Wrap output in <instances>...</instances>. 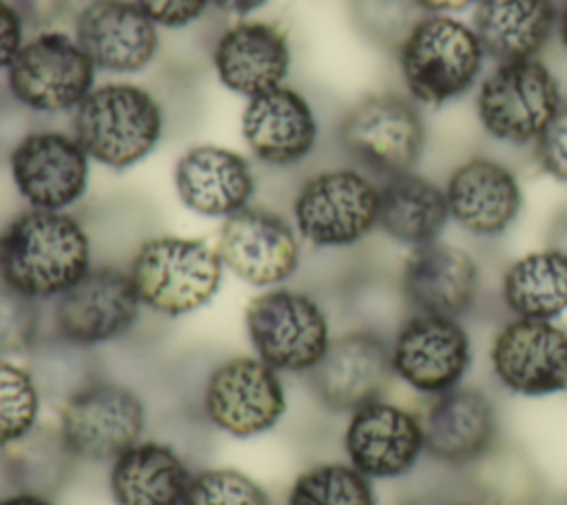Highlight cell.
<instances>
[{
    "label": "cell",
    "mask_w": 567,
    "mask_h": 505,
    "mask_svg": "<svg viewBox=\"0 0 567 505\" xmlns=\"http://www.w3.org/2000/svg\"><path fill=\"white\" fill-rule=\"evenodd\" d=\"M217 82L246 100L286 84L292 66L290 33L275 20H237L213 44Z\"/></svg>",
    "instance_id": "cell-19"
},
{
    "label": "cell",
    "mask_w": 567,
    "mask_h": 505,
    "mask_svg": "<svg viewBox=\"0 0 567 505\" xmlns=\"http://www.w3.org/2000/svg\"><path fill=\"white\" fill-rule=\"evenodd\" d=\"M563 104L556 75L538 60L498 62L478 84L476 115L503 144H534Z\"/></svg>",
    "instance_id": "cell-9"
},
{
    "label": "cell",
    "mask_w": 567,
    "mask_h": 505,
    "mask_svg": "<svg viewBox=\"0 0 567 505\" xmlns=\"http://www.w3.org/2000/svg\"><path fill=\"white\" fill-rule=\"evenodd\" d=\"M396 58L410 100L443 106L476 84L485 51L472 24L425 13L396 49Z\"/></svg>",
    "instance_id": "cell-4"
},
{
    "label": "cell",
    "mask_w": 567,
    "mask_h": 505,
    "mask_svg": "<svg viewBox=\"0 0 567 505\" xmlns=\"http://www.w3.org/2000/svg\"><path fill=\"white\" fill-rule=\"evenodd\" d=\"M558 7L554 0H478L472 29L496 62L538 58L556 33Z\"/></svg>",
    "instance_id": "cell-27"
},
{
    "label": "cell",
    "mask_w": 567,
    "mask_h": 505,
    "mask_svg": "<svg viewBox=\"0 0 567 505\" xmlns=\"http://www.w3.org/2000/svg\"><path fill=\"white\" fill-rule=\"evenodd\" d=\"M20 18L27 22V27L42 31L51 29L69 9L71 0H7Z\"/></svg>",
    "instance_id": "cell-39"
},
{
    "label": "cell",
    "mask_w": 567,
    "mask_h": 505,
    "mask_svg": "<svg viewBox=\"0 0 567 505\" xmlns=\"http://www.w3.org/2000/svg\"><path fill=\"white\" fill-rule=\"evenodd\" d=\"M51 303L53 337L80 350L122 339L144 308L128 270L111 264H93Z\"/></svg>",
    "instance_id": "cell-11"
},
{
    "label": "cell",
    "mask_w": 567,
    "mask_h": 505,
    "mask_svg": "<svg viewBox=\"0 0 567 505\" xmlns=\"http://www.w3.org/2000/svg\"><path fill=\"white\" fill-rule=\"evenodd\" d=\"M244 328L252 354L281 374L312 372L332 341L323 306L310 292L286 284L250 297Z\"/></svg>",
    "instance_id": "cell-5"
},
{
    "label": "cell",
    "mask_w": 567,
    "mask_h": 505,
    "mask_svg": "<svg viewBox=\"0 0 567 505\" xmlns=\"http://www.w3.org/2000/svg\"><path fill=\"white\" fill-rule=\"evenodd\" d=\"M0 461L9 478L18 489H31L49 494L69 472V465L75 461L66 450L58 425H38L22 441L0 452Z\"/></svg>",
    "instance_id": "cell-30"
},
{
    "label": "cell",
    "mask_w": 567,
    "mask_h": 505,
    "mask_svg": "<svg viewBox=\"0 0 567 505\" xmlns=\"http://www.w3.org/2000/svg\"><path fill=\"white\" fill-rule=\"evenodd\" d=\"M7 164L13 188L29 208L71 210L89 190L91 157L66 131L24 133Z\"/></svg>",
    "instance_id": "cell-13"
},
{
    "label": "cell",
    "mask_w": 567,
    "mask_h": 505,
    "mask_svg": "<svg viewBox=\"0 0 567 505\" xmlns=\"http://www.w3.org/2000/svg\"><path fill=\"white\" fill-rule=\"evenodd\" d=\"M445 197L450 217L478 237L503 235L523 208V188L516 173L483 155L461 162L450 173Z\"/></svg>",
    "instance_id": "cell-23"
},
{
    "label": "cell",
    "mask_w": 567,
    "mask_h": 505,
    "mask_svg": "<svg viewBox=\"0 0 567 505\" xmlns=\"http://www.w3.org/2000/svg\"><path fill=\"white\" fill-rule=\"evenodd\" d=\"M286 505H377L372 481L346 463H317L288 487Z\"/></svg>",
    "instance_id": "cell-31"
},
{
    "label": "cell",
    "mask_w": 567,
    "mask_h": 505,
    "mask_svg": "<svg viewBox=\"0 0 567 505\" xmlns=\"http://www.w3.org/2000/svg\"><path fill=\"white\" fill-rule=\"evenodd\" d=\"M478 0H416V4L425 11V13H441V16H452L458 13L472 4H476Z\"/></svg>",
    "instance_id": "cell-41"
},
{
    "label": "cell",
    "mask_w": 567,
    "mask_h": 505,
    "mask_svg": "<svg viewBox=\"0 0 567 505\" xmlns=\"http://www.w3.org/2000/svg\"><path fill=\"white\" fill-rule=\"evenodd\" d=\"M40 339L38 301L22 297L0 281V357H27Z\"/></svg>",
    "instance_id": "cell-35"
},
{
    "label": "cell",
    "mask_w": 567,
    "mask_h": 505,
    "mask_svg": "<svg viewBox=\"0 0 567 505\" xmlns=\"http://www.w3.org/2000/svg\"><path fill=\"white\" fill-rule=\"evenodd\" d=\"M339 142L352 159L385 179L414 171L425 146V124L414 100L372 93L346 111Z\"/></svg>",
    "instance_id": "cell-12"
},
{
    "label": "cell",
    "mask_w": 567,
    "mask_h": 505,
    "mask_svg": "<svg viewBox=\"0 0 567 505\" xmlns=\"http://www.w3.org/2000/svg\"><path fill=\"white\" fill-rule=\"evenodd\" d=\"M97 69L80 49L73 33L42 29L27 38L9 69L7 91L22 109L44 115L73 113L89 95Z\"/></svg>",
    "instance_id": "cell-8"
},
{
    "label": "cell",
    "mask_w": 567,
    "mask_h": 505,
    "mask_svg": "<svg viewBox=\"0 0 567 505\" xmlns=\"http://www.w3.org/2000/svg\"><path fill=\"white\" fill-rule=\"evenodd\" d=\"M425 16L416 0H352L357 29L377 47L396 51L410 29Z\"/></svg>",
    "instance_id": "cell-34"
},
{
    "label": "cell",
    "mask_w": 567,
    "mask_h": 505,
    "mask_svg": "<svg viewBox=\"0 0 567 505\" xmlns=\"http://www.w3.org/2000/svg\"><path fill=\"white\" fill-rule=\"evenodd\" d=\"M182 505H270V496L244 470L204 467L193 472Z\"/></svg>",
    "instance_id": "cell-33"
},
{
    "label": "cell",
    "mask_w": 567,
    "mask_h": 505,
    "mask_svg": "<svg viewBox=\"0 0 567 505\" xmlns=\"http://www.w3.org/2000/svg\"><path fill=\"white\" fill-rule=\"evenodd\" d=\"M308 377L319 403L350 414L385 394L394 379L390 346L372 330L343 332L332 337L323 359Z\"/></svg>",
    "instance_id": "cell-20"
},
{
    "label": "cell",
    "mask_w": 567,
    "mask_h": 505,
    "mask_svg": "<svg viewBox=\"0 0 567 505\" xmlns=\"http://www.w3.org/2000/svg\"><path fill=\"white\" fill-rule=\"evenodd\" d=\"M343 450L348 463L370 481L403 476L425 452L421 416L383 396L374 399L350 412Z\"/></svg>",
    "instance_id": "cell-17"
},
{
    "label": "cell",
    "mask_w": 567,
    "mask_h": 505,
    "mask_svg": "<svg viewBox=\"0 0 567 505\" xmlns=\"http://www.w3.org/2000/svg\"><path fill=\"white\" fill-rule=\"evenodd\" d=\"M489 365L498 383L518 396L567 392V330L554 321L514 317L494 334Z\"/></svg>",
    "instance_id": "cell-16"
},
{
    "label": "cell",
    "mask_w": 567,
    "mask_h": 505,
    "mask_svg": "<svg viewBox=\"0 0 567 505\" xmlns=\"http://www.w3.org/2000/svg\"><path fill=\"white\" fill-rule=\"evenodd\" d=\"M193 470L171 443L140 439L111 461L109 492L115 505H182Z\"/></svg>",
    "instance_id": "cell-26"
},
{
    "label": "cell",
    "mask_w": 567,
    "mask_h": 505,
    "mask_svg": "<svg viewBox=\"0 0 567 505\" xmlns=\"http://www.w3.org/2000/svg\"><path fill=\"white\" fill-rule=\"evenodd\" d=\"M0 505H55L49 494L31 492V489H16L0 496Z\"/></svg>",
    "instance_id": "cell-42"
},
{
    "label": "cell",
    "mask_w": 567,
    "mask_h": 505,
    "mask_svg": "<svg viewBox=\"0 0 567 505\" xmlns=\"http://www.w3.org/2000/svg\"><path fill=\"white\" fill-rule=\"evenodd\" d=\"M164 106L131 80L95 84L71 113V133L91 162L128 171L153 155L164 135Z\"/></svg>",
    "instance_id": "cell-2"
},
{
    "label": "cell",
    "mask_w": 567,
    "mask_h": 505,
    "mask_svg": "<svg viewBox=\"0 0 567 505\" xmlns=\"http://www.w3.org/2000/svg\"><path fill=\"white\" fill-rule=\"evenodd\" d=\"M445 188L408 171L379 184V224L390 239L419 248L439 241L450 221Z\"/></svg>",
    "instance_id": "cell-28"
},
{
    "label": "cell",
    "mask_w": 567,
    "mask_h": 505,
    "mask_svg": "<svg viewBox=\"0 0 567 505\" xmlns=\"http://www.w3.org/2000/svg\"><path fill=\"white\" fill-rule=\"evenodd\" d=\"M27 22L20 13L7 2L0 0V73L9 69L22 44L27 42Z\"/></svg>",
    "instance_id": "cell-38"
},
{
    "label": "cell",
    "mask_w": 567,
    "mask_h": 505,
    "mask_svg": "<svg viewBox=\"0 0 567 505\" xmlns=\"http://www.w3.org/2000/svg\"><path fill=\"white\" fill-rule=\"evenodd\" d=\"M501 290L514 317L554 321L567 310V257L549 246L525 252L503 272Z\"/></svg>",
    "instance_id": "cell-29"
},
{
    "label": "cell",
    "mask_w": 567,
    "mask_h": 505,
    "mask_svg": "<svg viewBox=\"0 0 567 505\" xmlns=\"http://www.w3.org/2000/svg\"><path fill=\"white\" fill-rule=\"evenodd\" d=\"M478 284L474 257L443 241L412 248L401 270L403 297L414 312L423 315L461 319L474 306Z\"/></svg>",
    "instance_id": "cell-24"
},
{
    "label": "cell",
    "mask_w": 567,
    "mask_h": 505,
    "mask_svg": "<svg viewBox=\"0 0 567 505\" xmlns=\"http://www.w3.org/2000/svg\"><path fill=\"white\" fill-rule=\"evenodd\" d=\"M547 246L567 257V206H563L549 221Z\"/></svg>",
    "instance_id": "cell-40"
},
{
    "label": "cell",
    "mask_w": 567,
    "mask_h": 505,
    "mask_svg": "<svg viewBox=\"0 0 567 505\" xmlns=\"http://www.w3.org/2000/svg\"><path fill=\"white\" fill-rule=\"evenodd\" d=\"M91 266V237L69 210L27 206L0 228V281L31 301H53Z\"/></svg>",
    "instance_id": "cell-1"
},
{
    "label": "cell",
    "mask_w": 567,
    "mask_h": 505,
    "mask_svg": "<svg viewBox=\"0 0 567 505\" xmlns=\"http://www.w3.org/2000/svg\"><path fill=\"white\" fill-rule=\"evenodd\" d=\"M534 155L543 173L567 184V100L536 137Z\"/></svg>",
    "instance_id": "cell-36"
},
{
    "label": "cell",
    "mask_w": 567,
    "mask_h": 505,
    "mask_svg": "<svg viewBox=\"0 0 567 505\" xmlns=\"http://www.w3.org/2000/svg\"><path fill=\"white\" fill-rule=\"evenodd\" d=\"M463 505H472V503H463Z\"/></svg>",
    "instance_id": "cell-45"
},
{
    "label": "cell",
    "mask_w": 567,
    "mask_h": 505,
    "mask_svg": "<svg viewBox=\"0 0 567 505\" xmlns=\"http://www.w3.org/2000/svg\"><path fill=\"white\" fill-rule=\"evenodd\" d=\"M217 9L226 11V13H233V16H248L252 11H259L264 4H268L270 0H210Z\"/></svg>",
    "instance_id": "cell-43"
},
{
    "label": "cell",
    "mask_w": 567,
    "mask_h": 505,
    "mask_svg": "<svg viewBox=\"0 0 567 505\" xmlns=\"http://www.w3.org/2000/svg\"><path fill=\"white\" fill-rule=\"evenodd\" d=\"M42 394L31 368L0 357V452L40 425Z\"/></svg>",
    "instance_id": "cell-32"
},
{
    "label": "cell",
    "mask_w": 567,
    "mask_h": 505,
    "mask_svg": "<svg viewBox=\"0 0 567 505\" xmlns=\"http://www.w3.org/2000/svg\"><path fill=\"white\" fill-rule=\"evenodd\" d=\"M405 505H408V503H405Z\"/></svg>",
    "instance_id": "cell-46"
},
{
    "label": "cell",
    "mask_w": 567,
    "mask_h": 505,
    "mask_svg": "<svg viewBox=\"0 0 567 505\" xmlns=\"http://www.w3.org/2000/svg\"><path fill=\"white\" fill-rule=\"evenodd\" d=\"M425 452L450 465L481 458L496 441L498 419L492 399L476 388L456 385L436 394L421 416Z\"/></svg>",
    "instance_id": "cell-25"
},
{
    "label": "cell",
    "mask_w": 567,
    "mask_h": 505,
    "mask_svg": "<svg viewBox=\"0 0 567 505\" xmlns=\"http://www.w3.org/2000/svg\"><path fill=\"white\" fill-rule=\"evenodd\" d=\"M379 224V184L359 168L310 175L295 193L292 226L312 248H348Z\"/></svg>",
    "instance_id": "cell-6"
},
{
    "label": "cell",
    "mask_w": 567,
    "mask_h": 505,
    "mask_svg": "<svg viewBox=\"0 0 567 505\" xmlns=\"http://www.w3.org/2000/svg\"><path fill=\"white\" fill-rule=\"evenodd\" d=\"M126 270L142 306L168 319L206 308L217 297L226 272L215 244L186 235L144 239Z\"/></svg>",
    "instance_id": "cell-3"
},
{
    "label": "cell",
    "mask_w": 567,
    "mask_h": 505,
    "mask_svg": "<svg viewBox=\"0 0 567 505\" xmlns=\"http://www.w3.org/2000/svg\"><path fill=\"white\" fill-rule=\"evenodd\" d=\"M173 186L186 210L208 219H226L252 204L257 175L244 153L204 142L188 146L177 157Z\"/></svg>",
    "instance_id": "cell-21"
},
{
    "label": "cell",
    "mask_w": 567,
    "mask_h": 505,
    "mask_svg": "<svg viewBox=\"0 0 567 505\" xmlns=\"http://www.w3.org/2000/svg\"><path fill=\"white\" fill-rule=\"evenodd\" d=\"M206 421L233 439H255L279 425L288 412L281 372L255 354L219 361L202 388Z\"/></svg>",
    "instance_id": "cell-10"
},
{
    "label": "cell",
    "mask_w": 567,
    "mask_h": 505,
    "mask_svg": "<svg viewBox=\"0 0 567 505\" xmlns=\"http://www.w3.org/2000/svg\"><path fill=\"white\" fill-rule=\"evenodd\" d=\"M73 38L93 66L111 75L140 73L159 51L157 24L135 0H86L75 13Z\"/></svg>",
    "instance_id": "cell-18"
},
{
    "label": "cell",
    "mask_w": 567,
    "mask_h": 505,
    "mask_svg": "<svg viewBox=\"0 0 567 505\" xmlns=\"http://www.w3.org/2000/svg\"><path fill=\"white\" fill-rule=\"evenodd\" d=\"M239 131L250 155L268 166L301 164L317 146L319 120L310 100L290 84H281L246 100Z\"/></svg>",
    "instance_id": "cell-22"
},
{
    "label": "cell",
    "mask_w": 567,
    "mask_h": 505,
    "mask_svg": "<svg viewBox=\"0 0 567 505\" xmlns=\"http://www.w3.org/2000/svg\"><path fill=\"white\" fill-rule=\"evenodd\" d=\"M146 427L142 396L111 379H86L71 390L58 412V432L75 461H113L137 443Z\"/></svg>",
    "instance_id": "cell-7"
},
{
    "label": "cell",
    "mask_w": 567,
    "mask_h": 505,
    "mask_svg": "<svg viewBox=\"0 0 567 505\" xmlns=\"http://www.w3.org/2000/svg\"><path fill=\"white\" fill-rule=\"evenodd\" d=\"M556 35L563 44V49L567 51V0L563 2V7L558 9V20H556Z\"/></svg>",
    "instance_id": "cell-44"
},
{
    "label": "cell",
    "mask_w": 567,
    "mask_h": 505,
    "mask_svg": "<svg viewBox=\"0 0 567 505\" xmlns=\"http://www.w3.org/2000/svg\"><path fill=\"white\" fill-rule=\"evenodd\" d=\"M392 372L421 394H443L461 385L470 363V334L458 319L414 312L390 343Z\"/></svg>",
    "instance_id": "cell-15"
},
{
    "label": "cell",
    "mask_w": 567,
    "mask_h": 505,
    "mask_svg": "<svg viewBox=\"0 0 567 505\" xmlns=\"http://www.w3.org/2000/svg\"><path fill=\"white\" fill-rule=\"evenodd\" d=\"M137 7L159 27L164 29H184L197 22L206 9L213 4L210 0H135Z\"/></svg>",
    "instance_id": "cell-37"
},
{
    "label": "cell",
    "mask_w": 567,
    "mask_h": 505,
    "mask_svg": "<svg viewBox=\"0 0 567 505\" xmlns=\"http://www.w3.org/2000/svg\"><path fill=\"white\" fill-rule=\"evenodd\" d=\"M215 248L230 275L259 290L284 286L301 259V239L292 221L255 204L221 219Z\"/></svg>",
    "instance_id": "cell-14"
}]
</instances>
